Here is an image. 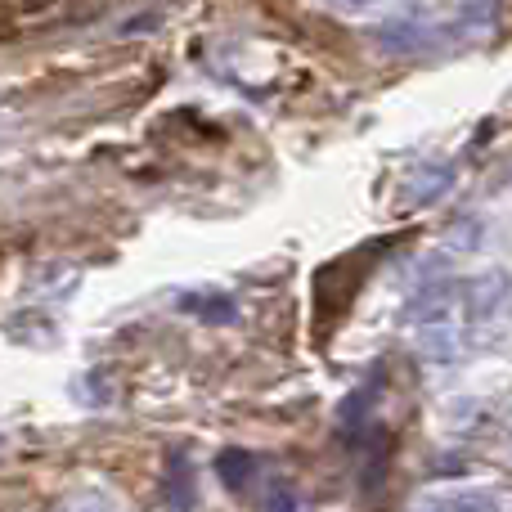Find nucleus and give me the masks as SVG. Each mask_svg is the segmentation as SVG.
I'll use <instances>...</instances> for the list:
<instances>
[{"label": "nucleus", "instance_id": "obj_2", "mask_svg": "<svg viewBox=\"0 0 512 512\" xmlns=\"http://www.w3.org/2000/svg\"><path fill=\"white\" fill-rule=\"evenodd\" d=\"M409 512H508V508L490 486H450V490H427L423 499H414Z\"/></svg>", "mask_w": 512, "mask_h": 512}, {"label": "nucleus", "instance_id": "obj_5", "mask_svg": "<svg viewBox=\"0 0 512 512\" xmlns=\"http://www.w3.org/2000/svg\"><path fill=\"white\" fill-rule=\"evenodd\" d=\"M508 459H512V432H508Z\"/></svg>", "mask_w": 512, "mask_h": 512}, {"label": "nucleus", "instance_id": "obj_4", "mask_svg": "<svg viewBox=\"0 0 512 512\" xmlns=\"http://www.w3.org/2000/svg\"><path fill=\"white\" fill-rule=\"evenodd\" d=\"M265 512H315L306 499V490L297 486H274L270 499H265Z\"/></svg>", "mask_w": 512, "mask_h": 512}, {"label": "nucleus", "instance_id": "obj_1", "mask_svg": "<svg viewBox=\"0 0 512 512\" xmlns=\"http://www.w3.org/2000/svg\"><path fill=\"white\" fill-rule=\"evenodd\" d=\"M459 301H463V319L468 324H490V319L504 315L512 301V274L504 265L468 274V279H459Z\"/></svg>", "mask_w": 512, "mask_h": 512}, {"label": "nucleus", "instance_id": "obj_3", "mask_svg": "<svg viewBox=\"0 0 512 512\" xmlns=\"http://www.w3.org/2000/svg\"><path fill=\"white\" fill-rule=\"evenodd\" d=\"M45 512H122V508H117V499L104 495V490H81V495L59 499V504H50Z\"/></svg>", "mask_w": 512, "mask_h": 512}]
</instances>
